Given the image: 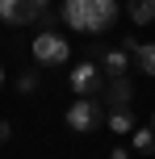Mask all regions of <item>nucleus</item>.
<instances>
[{
	"label": "nucleus",
	"mask_w": 155,
	"mask_h": 159,
	"mask_svg": "<svg viewBox=\"0 0 155 159\" xmlns=\"http://www.w3.org/2000/svg\"><path fill=\"white\" fill-rule=\"evenodd\" d=\"M63 25L84 34H101L117 21V0H63Z\"/></svg>",
	"instance_id": "nucleus-1"
},
{
	"label": "nucleus",
	"mask_w": 155,
	"mask_h": 159,
	"mask_svg": "<svg viewBox=\"0 0 155 159\" xmlns=\"http://www.w3.org/2000/svg\"><path fill=\"white\" fill-rule=\"evenodd\" d=\"M67 59H71V46H67L63 34L42 30L38 38H34V63H38V67H63Z\"/></svg>",
	"instance_id": "nucleus-2"
},
{
	"label": "nucleus",
	"mask_w": 155,
	"mask_h": 159,
	"mask_svg": "<svg viewBox=\"0 0 155 159\" xmlns=\"http://www.w3.org/2000/svg\"><path fill=\"white\" fill-rule=\"evenodd\" d=\"M50 13V0H0V21L4 25H34Z\"/></svg>",
	"instance_id": "nucleus-3"
},
{
	"label": "nucleus",
	"mask_w": 155,
	"mask_h": 159,
	"mask_svg": "<svg viewBox=\"0 0 155 159\" xmlns=\"http://www.w3.org/2000/svg\"><path fill=\"white\" fill-rule=\"evenodd\" d=\"M67 126H71L75 134L97 130L101 126V101H97V96H75V101L67 105Z\"/></svg>",
	"instance_id": "nucleus-4"
},
{
	"label": "nucleus",
	"mask_w": 155,
	"mask_h": 159,
	"mask_svg": "<svg viewBox=\"0 0 155 159\" xmlns=\"http://www.w3.org/2000/svg\"><path fill=\"white\" fill-rule=\"evenodd\" d=\"M71 88H75L80 96L105 92V75H101V67H97V63H75V67H71Z\"/></svg>",
	"instance_id": "nucleus-5"
},
{
	"label": "nucleus",
	"mask_w": 155,
	"mask_h": 159,
	"mask_svg": "<svg viewBox=\"0 0 155 159\" xmlns=\"http://www.w3.org/2000/svg\"><path fill=\"white\" fill-rule=\"evenodd\" d=\"M105 101L113 105V109H130V101H134V84L126 75H109V84H105Z\"/></svg>",
	"instance_id": "nucleus-6"
},
{
	"label": "nucleus",
	"mask_w": 155,
	"mask_h": 159,
	"mask_svg": "<svg viewBox=\"0 0 155 159\" xmlns=\"http://www.w3.org/2000/svg\"><path fill=\"white\" fill-rule=\"evenodd\" d=\"M122 50H130V55L139 59V71H143V75H155V42L143 46L139 38H122Z\"/></svg>",
	"instance_id": "nucleus-7"
},
{
	"label": "nucleus",
	"mask_w": 155,
	"mask_h": 159,
	"mask_svg": "<svg viewBox=\"0 0 155 159\" xmlns=\"http://www.w3.org/2000/svg\"><path fill=\"white\" fill-rule=\"evenodd\" d=\"M126 55H130V50H122V46H117V50H101V59H105V71H109V75H126V63H130Z\"/></svg>",
	"instance_id": "nucleus-8"
},
{
	"label": "nucleus",
	"mask_w": 155,
	"mask_h": 159,
	"mask_svg": "<svg viewBox=\"0 0 155 159\" xmlns=\"http://www.w3.org/2000/svg\"><path fill=\"white\" fill-rule=\"evenodd\" d=\"M109 130L113 134H134V113L130 109H109Z\"/></svg>",
	"instance_id": "nucleus-9"
},
{
	"label": "nucleus",
	"mask_w": 155,
	"mask_h": 159,
	"mask_svg": "<svg viewBox=\"0 0 155 159\" xmlns=\"http://www.w3.org/2000/svg\"><path fill=\"white\" fill-rule=\"evenodd\" d=\"M130 21L134 25H151L155 21V0H130Z\"/></svg>",
	"instance_id": "nucleus-10"
},
{
	"label": "nucleus",
	"mask_w": 155,
	"mask_h": 159,
	"mask_svg": "<svg viewBox=\"0 0 155 159\" xmlns=\"http://www.w3.org/2000/svg\"><path fill=\"white\" fill-rule=\"evenodd\" d=\"M130 143H134V151H151V147H155V130L151 126H134Z\"/></svg>",
	"instance_id": "nucleus-11"
},
{
	"label": "nucleus",
	"mask_w": 155,
	"mask_h": 159,
	"mask_svg": "<svg viewBox=\"0 0 155 159\" xmlns=\"http://www.w3.org/2000/svg\"><path fill=\"white\" fill-rule=\"evenodd\" d=\"M17 92H21V96H30V92H38V71H25L21 80H17Z\"/></svg>",
	"instance_id": "nucleus-12"
},
{
	"label": "nucleus",
	"mask_w": 155,
	"mask_h": 159,
	"mask_svg": "<svg viewBox=\"0 0 155 159\" xmlns=\"http://www.w3.org/2000/svg\"><path fill=\"white\" fill-rule=\"evenodd\" d=\"M8 138H13V126H8V121L0 117V143H8Z\"/></svg>",
	"instance_id": "nucleus-13"
},
{
	"label": "nucleus",
	"mask_w": 155,
	"mask_h": 159,
	"mask_svg": "<svg viewBox=\"0 0 155 159\" xmlns=\"http://www.w3.org/2000/svg\"><path fill=\"white\" fill-rule=\"evenodd\" d=\"M109 159H130V151H122V147H113V151H109Z\"/></svg>",
	"instance_id": "nucleus-14"
},
{
	"label": "nucleus",
	"mask_w": 155,
	"mask_h": 159,
	"mask_svg": "<svg viewBox=\"0 0 155 159\" xmlns=\"http://www.w3.org/2000/svg\"><path fill=\"white\" fill-rule=\"evenodd\" d=\"M0 88H4V63H0Z\"/></svg>",
	"instance_id": "nucleus-15"
},
{
	"label": "nucleus",
	"mask_w": 155,
	"mask_h": 159,
	"mask_svg": "<svg viewBox=\"0 0 155 159\" xmlns=\"http://www.w3.org/2000/svg\"><path fill=\"white\" fill-rule=\"evenodd\" d=\"M151 130H155V117H151Z\"/></svg>",
	"instance_id": "nucleus-16"
}]
</instances>
